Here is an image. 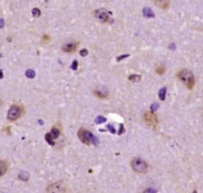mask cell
I'll list each match as a JSON object with an SVG mask.
<instances>
[{
  "label": "cell",
  "instance_id": "obj_28",
  "mask_svg": "<svg viewBox=\"0 0 203 193\" xmlns=\"http://www.w3.org/2000/svg\"><path fill=\"white\" fill-rule=\"evenodd\" d=\"M143 193H156V191L152 188H148V189L145 190Z\"/></svg>",
  "mask_w": 203,
  "mask_h": 193
},
{
  "label": "cell",
  "instance_id": "obj_12",
  "mask_svg": "<svg viewBox=\"0 0 203 193\" xmlns=\"http://www.w3.org/2000/svg\"><path fill=\"white\" fill-rule=\"evenodd\" d=\"M51 135H52V137L53 139H56V138H58V137L60 136V130H59L58 128L56 127H53L52 129V130H51Z\"/></svg>",
  "mask_w": 203,
  "mask_h": 193
},
{
  "label": "cell",
  "instance_id": "obj_23",
  "mask_svg": "<svg viewBox=\"0 0 203 193\" xmlns=\"http://www.w3.org/2000/svg\"><path fill=\"white\" fill-rule=\"evenodd\" d=\"M107 129L110 130V133H112V134H115L116 133V130H115V128H114V126H113V125H108L107 126Z\"/></svg>",
  "mask_w": 203,
  "mask_h": 193
},
{
  "label": "cell",
  "instance_id": "obj_18",
  "mask_svg": "<svg viewBox=\"0 0 203 193\" xmlns=\"http://www.w3.org/2000/svg\"><path fill=\"white\" fill-rule=\"evenodd\" d=\"M94 94L96 95L97 97L101 99L106 98L107 96V93H103V92H99V91H94Z\"/></svg>",
  "mask_w": 203,
  "mask_h": 193
},
{
  "label": "cell",
  "instance_id": "obj_10",
  "mask_svg": "<svg viewBox=\"0 0 203 193\" xmlns=\"http://www.w3.org/2000/svg\"><path fill=\"white\" fill-rule=\"evenodd\" d=\"M155 3V5L160 7L162 9H167L169 7L170 3L168 1H164V0H160V1H154Z\"/></svg>",
  "mask_w": 203,
  "mask_h": 193
},
{
  "label": "cell",
  "instance_id": "obj_13",
  "mask_svg": "<svg viewBox=\"0 0 203 193\" xmlns=\"http://www.w3.org/2000/svg\"><path fill=\"white\" fill-rule=\"evenodd\" d=\"M166 92H167V88H162L159 91V98L161 99L162 101H164L166 97Z\"/></svg>",
  "mask_w": 203,
  "mask_h": 193
},
{
  "label": "cell",
  "instance_id": "obj_7",
  "mask_svg": "<svg viewBox=\"0 0 203 193\" xmlns=\"http://www.w3.org/2000/svg\"><path fill=\"white\" fill-rule=\"evenodd\" d=\"M95 17L102 22H106L109 19V15L104 9H98L95 11Z\"/></svg>",
  "mask_w": 203,
  "mask_h": 193
},
{
  "label": "cell",
  "instance_id": "obj_33",
  "mask_svg": "<svg viewBox=\"0 0 203 193\" xmlns=\"http://www.w3.org/2000/svg\"><path fill=\"white\" fill-rule=\"evenodd\" d=\"M192 193H198V192H197V191H193V192Z\"/></svg>",
  "mask_w": 203,
  "mask_h": 193
},
{
  "label": "cell",
  "instance_id": "obj_11",
  "mask_svg": "<svg viewBox=\"0 0 203 193\" xmlns=\"http://www.w3.org/2000/svg\"><path fill=\"white\" fill-rule=\"evenodd\" d=\"M143 14L144 16L147 17V18H154L155 17V14L152 10L149 8V7H145L143 10Z\"/></svg>",
  "mask_w": 203,
  "mask_h": 193
},
{
  "label": "cell",
  "instance_id": "obj_4",
  "mask_svg": "<svg viewBox=\"0 0 203 193\" xmlns=\"http://www.w3.org/2000/svg\"><path fill=\"white\" fill-rule=\"evenodd\" d=\"M22 107L18 105H12L9 109V111L7 114V118L9 121H16L17 119H18L22 116Z\"/></svg>",
  "mask_w": 203,
  "mask_h": 193
},
{
  "label": "cell",
  "instance_id": "obj_5",
  "mask_svg": "<svg viewBox=\"0 0 203 193\" xmlns=\"http://www.w3.org/2000/svg\"><path fill=\"white\" fill-rule=\"evenodd\" d=\"M66 185L63 181H57L48 185L47 188V193H65Z\"/></svg>",
  "mask_w": 203,
  "mask_h": 193
},
{
  "label": "cell",
  "instance_id": "obj_26",
  "mask_svg": "<svg viewBox=\"0 0 203 193\" xmlns=\"http://www.w3.org/2000/svg\"><path fill=\"white\" fill-rule=\"evenodd\" d=\"M79 53H80V55L82 56H87V53H88V51H87L86 49H82V50H80V52H79Z\"/></svg>",
  "mask_w": 203,
  "mask_h": 193
},
{
  "label": "cell",
  "instance_id": "obj_14",
  "mask_svg": "<svg viewBox=\"0 0 203 193\" xmlns=\"http://www.w3.org/2000/svg\"><path fill=\"white\" fill-rule=\"evenodd\" d=\"M45 140H46V141L48 142V144L51 145H55V142H54V139L52 138V135H51V134L49 133V134H45Z\"/></svg>",
  "mask_w": 203,
  "mask_h": 193
},
{
  "label": "cell",
  "instance_id": "obj_27",
  "mask_svg": "<svg viewBox=\"0 0 203 193\" xmlns=\"http://www.w3.org/2000/svg\"><path fill=\"white\" fill-rule=\"evenodd\" d=\"M124 132H125V128H124V126H123V124H121L120 125V129H119V131H118V134H119V135H121V134H122Z\"/></svg>",
  "mask_w": 203,
  "mask_h": 193
},
{
  "label": "cell",
  "instance_id": "obj_9",
  "mask_svg": "<svg viewBox=\"0 0 203 193\" xmlns=\"http://www.w3.org/2000/svg\"><path fill=\"white\" fill-rule=\"evenodd\" d=\"M7 171V164L4 160H0V177L6 174Z\"/></svg>",
  "mask_w": 203,
  "mask_h": 193
},
{
  "label": "cell",
  "instance_id": "obj_31",
  "mask_svg": "<svg viewBox=\"0 0 203 193\" xmlns=\"http://www.w3.org/2000/svg\"><path fill=\"white\" fill-rule=\"evenodd\" d=\"M3 77V71L2 70H0V80Z\"/></svg>",
  "mask_w": 203,
  "mask_h": 193
},
{
  "label": "cell",
  "instance_id": "obj_22",
  "mask_svg": "<svg viewBox=\"0 0 203 193\" xmlns=\"http://www.w3.org/2000/svg\"><path fill=\"white\" fill-rule=\"evenodd\" d=\"M155 72H156V73L160 74V75H163V74L165 72V69L164 67L160 66V67H158L157 69H155Z\"/></svg>",
  "mask_w": 203,
  "mask_h": 193
},
{
  "label": "cell",
  "instance_id": "obj_1",
  "mask_svg": "<svg viewBox=\"0 0 203 193\" xmlns=\"http://www.w3.org/2000/svg\"><path fill=\"white\" fill-rule=\"evenodd\" d=\"M177 77L188 88H193L195 84V78L191 71L188 69H182L177 73Z\"/></svg>",
  "mask_w": 203,
  "mask_h": 193
},
{
  "label": "cell",
  "instance_id": "obj_17",
  "mask_svg": "<svg viewBox=\"0 0 203 193\" xmlns=\"http://www.w3.org/2000/svg\"><path fill=\"white\" fill-rule=\"evenodd\" d=\"M94 122H95L96 124H102V123H104V122H107V118H104L103 116H98L96 119L94 120Z\"/></svg>",
  "mask_w": 203,
  "mask_h": 193
},
{
  "label": "cell",
  "instance_id": "obj_16",
  "mask_svg": "<svg viewBox=\"0 0 203 193\" xmlns=\"http://www.w3.org/2000/svg\"><path fill=\"white\" fill-rule=\"evenodd\" d=\"M26 77H28V78L33 79L34 77H35L36 73L33 69H29V70H27V71L26 72Z\"/></svg>",
  "mask_w": 203,
  "mask_h": 193
},
{
  "label": "cell",
  "instance_id": "obj_15",
  "mask_svg": "<svg viewBox=\"0 0 203 193\" xmlns=\"http://www.w3.org/2000/svg\"><path fill=\"white\" fill-rule=\"evenodd\" d=\"M141 75H136V74H132V75H130L129 76V80H131V81H133V82L140 81V80H141Z\"/></svg>",
  "mask_w": 203,
  "mask_h": 193
},
{
  "label": "cell",
  "instance_id": "obj_2",
  "mask_svg": "<svg viewBox=\"0 0 203 193\" xmlns=\"http://www.w3.org/2000/svg\"><path fill=\"white\" fill-rule=\"evenodd\" d=\"M78 137L84 144L90 145L94 144L96 145L98 143L97 138L91 134L90 131L85 130L84 128H80L78 131Z\"/></svg>",
  "mask_w": 203,
  "mask_h": 193
},
{
  "label": "cell",
  "instance_id": "obj_21",
  "mask_svg": "<svg viewBox=\"0 0 203 193\" xmlns=\"http://www.w3.org/2000/svg\"><path fill=\"white\" fill-rule=\"evenodd\" d=\"M32 14L34 17H39L41 15V10H39L38 8H34L33 9Z\"/></svg>",
  "mask_w": 203,
  "mask_h": 193
},
{
  "label": "cell",
  "instance_id": "obj_3",
  "mask_svg": "<svg viewBox=\"0 0 203 193\" xmlns=\"http://www.w3.org/2000/svg\"><path fill=\"white\" fill-rule=\"evenodd\" d=\"M131 166L132 169L136 171V173H145L148 171V164L145 160L141 158H135L131 162Z\"/></svg>",
  "mask_w": 203,
  "mask_h": 193
},
{
  "label": "cell",
  "instance_id": "obj_6",
  "mask_svg": "<svg viewBox=\"0 0 203 193\" xmlns=\"http://www.w3.org/2000/svg\"><path fill=\"white\" fill-rule=\"evenodd\" d=\"M145 122H147L148 123L151 125H156L158 123V118L155 114H154L153 112L148 111L146 112L144 115Z\"/></svg>",
  "mask_w": 203,
  "mask_h": 193
},
{
  "label": "cell",
  "instance_id": "obj_24",
  "mask_svg": "<svg viewBox=\"0 0 203 193\" xmlns=\"http://www.w3.org/2000/svg\"><path fill=\"white\" fill-rule=\"evenodd\" d=\"M129 55V54H125V55H122V56H119L117 57V61H121V60H122L123 59H125V58H126V57H128Z\"/></svg>",
  "mask_w": 203,
  "mask_h": 193
},
{
  "label": "cell",
  "instance_id": "obj_25",
  "mask_svg": "<svg viewBox=\"0 0 203 193\" xmlns=\"http://www.w3.org/2000/svg\"><path fill=\"white\" fill-rule=\"evenodd\" d=\"M77 67H78V61L77 60H74L71 66V69H73V70H76V69H77Z\"/></svg>",
  "mask_w": 203,
  "mask_h": 193
},
{
  "label": "cell",
  "instance_id": "obj_19",
  "mask_svg": "<svg viewBox=\"0 0 203 193\" xmlns=\"http://www.w3.org/2000/svg\"><path fill=\"white\" fill-rule=\"evenodd\" d=\"M29 177V175L27 173H26V172H24V173H22L19 174L20 179H21V180H25V181L28 180Z\"/></svg>",
  "mask_w": 203,
  "mask_h": 193
},
{
  "label": "cell",
  "instance_id": "obj_8",
  "mask_svg": "<svg viewBox=\"0 0 203 193\" xmlns=\"http://www.w3.org/2000/svg\"><path fill=\"white\" fill-rule=\"evenodd\" d=\"M76 49H77V45H76V43L75 42L65 44L62 47L63 51L65 52H75Z\"/></svg>",
  "mask_w": 203,
  "mask_h": 193
},
{
  "label": "cell",
  "instance_id": "obj_29",
  "mask_svg": "<svg viewBox=\"0 0 203 193\" xmlns=\"http://www.w3.org/2000/svg\"><path fill=\"white\" fill-rule=\"evenodd\" d=\"M169 49H172V50H175V45H174V43H172L171 45L169 46Z\"/></svg>",
  "mask_w": 203,
  "mask_h": 193
},
{
  "label": "cell",
  "instance_id": "obj_32",
  "mask_svg": "<svg viewBox=\"0 0 203 193\" xmlns=\"http://www.w3.org/2000/svg\"><path fill=\"white\" fill-rule=\"evenodd\" d=\"M1 104H2V100H1V99H0V107H1Z\"/></svg>",
  "mask_w": 203,
  "mask_h": 193
},
{
  "label": "cell",
  "instance_id": "obj_30",
  "mask_svg": "<svg viewBox=\"0 0 203 193\" xmlns=\"http://www.w3.org/2000/svg\"><path fill=\"white\" fill-rule=\"evenodd\" d=\"M3 26H4L3 19H0V28H3Z\"/></svg>",
  "mask_w": 203,
  "mask_h": 193
},
{
  "label": "cell",
  "instance_id": "obj_20",
  "mask_svg": "<svg viewBox=\"0 0 203 193\" xmlns=\"http://www.w3.org/2000/svg\"><path fill=\"white\" fill-rule=\"evenodd\" d=\"M159 107H160V105H159V103H152V104L151 105L150 109H151V112H154V111H157V109H158Z\"/></svg>",
  "mask_w": 203,
  "mask_h": 193
},
{
  "label": "cell",
  "instance_id": "obj_34",
  "mask_svg": "<svg viewBox=\"0 0 203 193\" xmlns=\"http://www.w3.org/2000/svg\"><path fill=\"white\" fill-rule=\"evenodd\" d=\"M0 57H1V53H0Z\"/></svg>",
  "mask_w": 203,
  "mask_h": 193
}]
</instances>
